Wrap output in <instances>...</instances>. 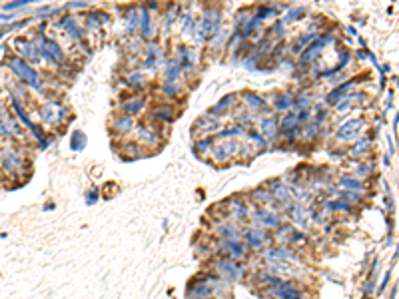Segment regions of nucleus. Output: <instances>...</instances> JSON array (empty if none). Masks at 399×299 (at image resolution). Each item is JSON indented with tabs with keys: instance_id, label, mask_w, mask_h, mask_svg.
<instances>
[{
	"instance_id": "f257e3e1",
	"label": "nucleus",
	"mask_w": 399,
	"mask_h": 299,
	"mask_svg": "<svg viewBox=\"0 0 399 299\" xmlns=\"http://www.w3.org/2000/svg\"><path fill=\"white\" fill-rule=\"evenodd\" d=\"M218 277L213 275H204L202 279H198L196 283L190 285L188 289V299H210L212 295H216V285H218Z\"/></svg>"
},
{
	"instance_id": "f03ea898",
	"label": "nucleus",
	"mask_w": 399,
	"mask_h": 299,
	"mask_svg": "<svg viewBox=\"0 0 399 299\" xmlns=\"http://www.w3.org/2000/svg\"><path fill=\"white\" fill-rule=\"evenodd\" d=\"M8 64H10L12 72H14V74H18V78H20L22 82H26V84H30V86H34V88H40L36 70H34L32 66H28L24 58L12 56V58H8Z\"/></svg>"
},
{
	"instance_id": "7ed1b4c3",
	"label": "nucleus",
	"mask_w": 399,
	"mask_h": 299,
	"mask_svg": "<svg viewBox=\"0 0 399 299\" xmlns=\"http://www.w3.org/2000/svg\"><path fill=\"white\" fill-rule=\"evenodd\" d=\"M218 24H220V12L213 8H208L198 24V38L204 40V38H210L212 34H216Z\"/></svg>"
},
{
	"instance_id": "20e7f679",
	"label": "nucleus",
	"mask_w": 399,
	"mask_h": 299,
	"mask_svg": "<svg viewBox=\"0 0 399 299\" xmlns=\"http://www.w3.org/2000/svg\"><path fill=\"white\" fill-rule=\"evenodd\" d=\"M213 267H216L224 277H228V279H232V281L241 279V277H243V272H245L243 265H241L239 261L230 259V257H222V259H218V261H213Z\"/></svg>"
},
{
	"instance_id": "39448f33",
	"label": "nucleus",
	"mask_w": 399,
	"mask_h": 299,
	"mask_svg": "<svg viewBox=\"0 0 399 299\" xmlns=\"http://www.w3.org/2000/svg\"><path fill=\"white\" fill-rule=\"evenodd\" d=\"M239 148L241 144L238 140H228V142H222L218 146L212 148V160L216 162H228L232 160V156H238L239 154Z\"/></svg>"
},
{
	"instance_id": "423d86ee",
	"label": "nucleus",
	"mask_w": 399,
	"mask_h": 299,
	"mask_svg": "<svg viewBox=\"0 0 399 299\" xmlns=\"http://www.w3.org/2000/svg\"><path fill=\"white\" fill-rule=\"evenodd\" d=\"M40 118L44 120V122H48L50 126L60 124L66 118V108L62 104H58V102H48V104H44L40 108Z\"/></svg>"
},
{
	"instance_id": "0eeeda50",
	"label": "nucleus",
	"mask_w": 399,
	"mask_h": 299,
	"mask_svg": "<svg viewBox=\"0 0 399 299\" xmlns=\"http://www.w3.org/2000/svg\"><path fill=\"white\" fill-rule=\"evenodd\" d=\"M327 42H331V36H325V34L319 36V38H316V40H312V44H310V46H305V50H303V54H301L299 66L308 64V62H314V60L321 54V48H323Z\"/></svg>"
},
{
	"instance_id": "6e6552de",
	"label": "nucleus",
	"mask_w": 399,
	"mask_h": 299,
	"mask_svg": "<svg viewBox=\"0 0 399 299\" xmlns=\"http://www.w3.org/2000/svg\"><path fill=\"white\" fill-rule=\"evenodd\" d=\"M40 54L44 58H48L52 64H62L64 62V52L60 50V46L50 40V38H42V46H40Z\"/></svg>"
},
{
	"instance_id": "1a4fd4ad",
	"label": "nucleus",
	"mask_w": 399,
	"mask_h": 299,
	"mask_svg": "<svg viewBox=\"0 0 399 299\" xmlns=\"http://www.w3.org/2000/svg\"><path fill=\"white\" fill-rule=\"evenodd\" d=\"M361 126H363L361 120H349V122H346L344 126H340V130L335 132V138L340 142L353 140V138H357L361 134Z\"/></svg>"
},
{
	"instance_id": "9d476101",
	"label": "nucleus",
	"mask_w": 399,
	"mask_h": 299,
	"mask_svg": "<svg viewBox=\"0 0 399 299\" xmlns=\"http://www.w3.org/2000/svg\"><path fill=\"white\" fill-rule=\"evenodd\" d=\"M271 198H273V201H275V207H288L290 203H292V192L284 186V184H280V182H271Z\"/></svg>"
},
{
	"instance_id": "9b49d317",
	"label": "nucleus",
	"mask_w": 399,
	"mask_h": 299,
	"mask_svg": "<svg viewBox=\"0 0 399 299\" xmlns=\"http://www.w3.org/2000/svg\"><path fill=\"white\" fill-rule=\"evenodd\" d=\"M138 140L144 146H160L164 136L160 134V130L152 128V126H138Z\"/></svg>"
},
{
	"instance_id": "f8f14e48",
	"label": "nucleus",
	"mask_w": 399,
	"mask_h": 299,
	"mask_svg": "<svg viewBox=\"0 0 399 299\" xmlns=\"http://www.w3.org/2000/svg\"><path fill=\"white\" fill-rule=\"evenodd\" d=\"M245 244H241V242H238V239H222V251L226 253V257H230V259H243V255H245Z\"/></svg>"
},
{
	"instance_id": "ddd939ff",
	"label": "nucleus",
	"mask_w": 399,
	"mask_h": 299,
	"mask_svg": "<svg viewBox=\"0 0 399 299\" xmlns=\"http://www.w3.org/2000/svg\"><path fill=\"white\" fill-rule=\"evenodd\" d=\"M243 237H245V244H248L250 248H264V244L267 242V233L262 229V227H248L243 231Z\"/></svg>"
},
{
	"instance_id": "4468645a",
	"label": "nucleus",
	"mask_w": 399,
	"mask_h": 299,
	"mask_svg": "<svg viewBox=\"0 0 399 299\" xmlns=\"http://www.w3.org/2000/svg\"><path fill=\"white\" fill-rule=\"evenodd\" d=\"M269 291H271V295H275L278 299H301V291H299L295 285L284 283V281H282L280 285L271 287Z\"/></svg>"
},
{
	"instance_id": "2eb2a0df",
	"label": "nucleus",
	"mask_w": 399,
	"mask_h": 299,
	"mask_svg": "<svg viewBox=\"0 0 399 299\" xmlns=\"http://www.w3.org/2000/svg\"><path fill=\"white\" fill-rule=\"evenodd\" d=\"M16 48H18V52H20V56H24V58H28V60H32V62H38L40 60V48L34 44V42H30V40H16Z\"/></svg>"
},
{
	"instance_id": "dca6fc26",
	"label": "nucleus",
	"mask_w": 399,
	"mask_h": 299,
	"mask_svg": "<svg viewBox=\"0 0 399 299\" xmlns=\"http://www.w3.org/2000/svg\"><path fill=\"white\" fill-rule=\"evenodd\" d=\"M176 62H178L180 70H192L196 66V52L192 48H180Z\"/></svg>"
},
{
	"instance_id": "f3484780",
	"label": "nucleus",
	"mask_w": 399,
	"mask_h": 299,
	"mask_svg": "<svg viewBox=\"0 0 399 299\" xmlns=\"http://www.w3.org/2000/svg\"><path fill=\"white\" fill-rule=\"evenodd\" d=\"M254 218H256V222H262L264 225L280 227V216L269 212V209H266V207H258L256 212H254Z\"/></svg>"
},
{
	"instance_id": "a211bd4d",
	"label": "nucleus",
	"mask_w": 399,
	"mask_h": 299,
	"mask_svg": "<svg viewBox=\"0 0 399 299\" xmlns=\"http://www.w3.org/2000/svg\"><path fill=\"white\" fill-rule=\"evenodd\" d=\"M218 128H220V124L213 116H204L202 120H198L194 124V132H200V134H213Z\"/></svg>"
},
{
	"instance_id": "6ab92c4d",
	"label": "nucleus",
	"mask_w": 399,
	"mask_h": 299,
	"mask_svg": "<svg viewBox=\"0 0 399 299\" xmlns=\"http://www.w3.org/2000/svg\"><path fill=\"white\" fill-rule=\"evenodd\" d=\"M2 164H4L6 172H10V174H16V172H20V170L24 168V160H22L16 152H6Z\"/></svg>"
},
{
	"instance_id": "aec40b11",
	"label": "nucleus",
	"mask_w": 399,
	"mask_h": 299,
	"mask_svg": "<svg viewBox=\"0 0 399 299\" xmlns=\"http://www.w3.org/2000/svg\"><path fill=\"white\" fill-rule=\"evenodd\" d=\"M288 207H290V216H292V218L295 220V224H299V225H303L305 222H308V218L312 216L310 209H305L301 203H290Z\"/></svg>"
},
{
	"instance_id": "412c9836",
	"label": "nucleus",
	"mask_w": 399,
	"mask_h": 299,
	"mask_svg": "<svg viewBox=\"0 0 399 299\" xmlns=\"http://www.w3.org/2000/svg\"><path fill=\"white\" fill-rule=\"evenodd\" d=\"M266 257L269 261H293L295 259V255L290 249H284V248H271V249H267Z\"/></svg>"
},
{
	"instance_id": "4be33fe9",
	"label": "nucleus",
	"mask_w": 399,
	"mask_h": 299,
	"mask_svg": "<svg viewBox=\"0 0 399 299\" xmlns=\"http://www.w3.org/2000/svg\"><path fill=\"white\" fill-rule=\"evenodd\" d=\"M150 120H160V122H172L174 120V110L168 106H156L150 110Z\"/></svg>"
},
{
	"instance_id": "5701e85b",
	"label": "nucleus",
	"mask_w": 399,
	"mask_h": 299,
	"mask_svg": "<svg viewBox=\"0 0 399 299\" xmlns=\"http://www.w3.org/2000/svg\"><path fill=\"white\" fill-rule=\"evenodd\" d=\"M269 272L273 275H293V265L292 263H286V261H269Z\"/></svg>"
},
{
	"instance_id": "b1692460",
	"label": "nucleus",
	"mask_w": 399,
	"mask_h": 299,
	"mask_svg": "<svg viewBox=\"0 0 399 299\" xmlns=\"http://www.w3.org/2000/svg\"><path fill=\"white\" fill-rule=\"evenodd\" d=\"M230 214L234 218H238V220H245V218H248V214H250V209H248V205H245L241 199H232L230 201Z\"/></svg>"
},
{
	"instance_id": "393cba45",
	"label": "nucleus",
	"mask_w": 399,
	"mask_h": 299,
	"mask_svg": "<svg viewBox=\"0 0 399 299\" xmlns=\"http://www.w3.org/2000/svg\"><path fill=\"white\" fill-rule=\"evenodd\" d=\"M275 130H278V122L275 118H264L262 120V126H260V136L266 140V138H273L275 136Z\"/></svg>"
},
{
	"instance_id": "a878e982",
	"label": "nucleus",
	"mask_w": 399,
	"mask_h": 299,
	"mask_svg": "<svg viewBox=\"0 0 399 299\" xmlns=\"http://www.w3.org/2000/svg\"><path fill=\"white\" fill-rule=\"evenodd\" d=\"M132 128H134V120H132V116L122 114L120 118L114 120V130L120 132V134H126V132H130Z\"/></svg>"
},
{
	"instance_id": "bb28decb",
	"label": "nucleus",
	"mask_w": 399,
	"mask_h": 299,
	"mask_svg": "<svg viewBox=\"0 0 399 299\" xmlns=\"http://www.w3.org/2000/svg\"><path fill=\"white\" fill-rule=\"evenodd\" d=\"M158 60H160V50H158V46H150V48H148V54H146V60H144V68H146V70L156 68Z\"/></svg>"
},
{
	"instance_id": "cd10ccee",
	"label": "nucleus",
	"mask_w": 399,
	"mask_h": 299,
	"mask_svg": "<svg viewBox=\"0 0 399 299\" xmlns=\"http://www.w3.org/2000/svg\"><path fill=\"white\" fill-rule=\"evenodd\" d=\"M340 186L342 188H346L347 192H359V190H363V184L359 182V179H355V177H349V175H344V177H340Z\"/></svg>"
},
{
	"instance_id": "c85d7f7f",
	"label": "nucleus",
	"mask_w": 399,
	"mask_h": 299,
	"mask_svg": "<svg viewBox=\"0 0 399 299\" xmlns=\"http://www.w3.org/2000/svg\"><path fill=\"white\" fill-rule=\"evenodd\" d=\"M122 154H124V158L126 160H136V158H142L144 156V152H142V150H140V146L138 144H124V152H122Z\"/></svg>"
},
{
	"instance_id": "c756f323",
	"label": "nucleus",
	"mask_w": 399,
	"mask_h": 299,
	"mask_svg": "<svg viewBox=\"0 0 399 299\" xmlns=\"http://www.w3.org/2000/svg\"><path fill=\"white\" fill-rule=\"evenodd\" d=\"M243 102L248 106H252V108H256V110H266V100L260 98L258 94H252V92L243 94Z\"/></svg>"
},
{
	"instance_id": "7c9ffc66",
	"label": "nucleus",
	"mask_w": 399,
	"mask_h": 299,
	"mask_svg": "<svg viewBox=\"0 0 399 299\" xmlns=\"http://www.w3.org/2000/svg\"><path fill=\"white\" fill-rule=\"evenodd\" d=\"M238 227L236 225H232V224H224V225H220L218 227V235L222 237V239H236L238 237Z\"/></svg>"
},
{
	"instance_id": "2f4dec72",
	"label": "nucleus",
	"mask_w": 399,
	"mask_h": 299,
	"mask_svg": "<svg viewBox=\"0 0 399 299\" xmlns=\"http://www.w3.org/2000/svg\"><path fill=\"white\" fill-rule=\"evenodd\" d=\"M232 104H234V96H226V98H222L216 106H213V108L210 110V114H212L213 118H216V114H224Z\"/></svg>"
},
{
	"instance_id": "473e14b6",
	"label": "nucleus",
	"mask_w": 399,
	"mask_h": 299,
	"mask_svg": "<svg viewBox=\"0 0 399 299\" xmlns=\"http://www.w3.org/2000/svg\"><path fill=\"white\" fill-rule=\"evenodd\" d=\"M142 106H144V100L142 98H134V100H130V102H126L124 106H122V110H124L126 116H132V114H138L142 110Z\"/></svg>"
},
{
	"instance_id": "72a5a7b5",
	"label": "nucleus",
	"mask_w": 399,
	"mask_h": 299,
	"mask_svg": "<svg viewBox=\"0 0 399 299\" xmlns=\"http://www.w3.org/2000/svg\"><path fill=\"white\" fill-rule=\"evenodd\" d=\"M60 24H62V26L68 30V34H70V36H74L76 40L82 36V32H80V28H78V24H76V20H74V18H64L62 22H60Z\"/></svg>"
},
{
	"instance_id": "f704fd0d",
	"label": "nucleus",
	"mask_w": 399,
	"mask_h": 299,
	"mask_svg": "<svg viewBox=\"0 0 399 299\" xmlns=\"http://www.w3.org/2000/svg\"><path fill=\"white\" fill-rule=\"evenodd\" d=\"M180 74V66L176 60H172V62L166 66V84H176V78Z\"/></svg>"
},
{
	"instance_id": "c9c22d12",
	"label": "nucleus",
	"mask_w": 399,
	"mask_h": 299,
	"mask_svg": "<svg viewBox=\"0 0 399 299\" xmlns=\"http://www.w3.org/2000/svg\"><path fill=\"white\" fill-rule=\"evenodd\" d=\"M293 100H295V98H293L290 92H286V94H282V96L275 98V108H278V110H288V108L293 106Z\"/></svg>"
},
{
	"instance_id": "e433bc0d",
	"label": "nucleus",
	"mask_w": 399,
	"mask_h": 299,
	"mask_svg": "<svg viewBox=\"0 0 399 299\" xmlns=\"http://www.w3.org/2000/svg\"><path fill=\"white\" fill-rule=\"evenodd\" d=\"M212 146H216V138H213V136H208V138L196 142V152H198V154H206L208 150H212Z\"/></svg>"
},
{
	"instance_id": "4c0bfd02",
	"label": "nucleus",
	"mask_w": 399,
	"mask_h": 299,
	"mask_svg": "<svg viewBox=\"0 0 399 299\" xmlns=\"http://www.w3.org/2000/svg\"><path fill=\"white\" fill-rule=\"evenodd\" d=\"M351 86H353V82H347L346 86H340V88L333 90V92L327 96V100H329V102H337V100H340V96H344V94L347 92V90H349Z\"/></svg>"
},
{
	"instance_id": "58836bf2",
	"label": "nucleus",
	"mask_w": 399,
	"mask_h": 299,
	"mask_svg": "<svg viewBox=\"0 0 399 299\" xmlns=\"http://www.w3.org/2000/svg\"><path fill=\"white\" fill-rule=\"evenodd\" d=\"M325 209H333V212H347V209H349V203L344 201V199L327 201V203H325Z\"/></svg>"
},
{
	"instance_id": "ea45409f",
	"label": "nucleus",
	"mask_w": 399,
	"mask_h": 299,
	"mask_svg": "<svg viewBox=\"0 0 399 299\" xmlns=\"http://www.w3.org/2000/svg\"><path fill=\"white\" fill-rule=\"evenodd\" d=\"M243 134H248V132L243 130V126H232V128L222 130L218 136H220V138H230V136H243Z\"/></svg>"
},
{
	"instance_id": "a19ab883",
	"label": "nucleus",
	"mask_w": 399,
	"mask_h": 299,
	"mask_svg": "<svg viewBox=\"0 0 399 299\" xmlns=\"http://www.w3.org/2000/svg\"><path fill=\"white\" fill-rule=\"evenodd\" d=\"M252 198H254L258 203H271V201H273V198H271V194H269L267 190H256Z\"/></svg>"
},
{
	"instance_id": "79ce46f5",
	"label": "nucleus",
	"mask_w": 399,
	"mask_h": 299,
	"mask_svg": "<svg viewBox=\"0 0 399 299\" xmlns=\"http://www.w3.org/2000/svg\"><path fill=\"white\" fill-rule=\"evenodd\" d=\"M104 20H106V14L94 12V14H90V16L86 18V24H88V26H100Z\"/></svg>"
},
{
	"instance_id": "37998d69",
	"label": "nucleus",
	"mask_w": 399,
	"mask_h": 299,
	"mask_svg": "<svg viewBox=\"0 0 399 299\" xmlns=\"http://www.w3.org/2000/svg\"><path fill=\"white\" fill-rule=\"evenodd\" d=\"M140 22H142V32H144L142 36L148 38L150 36V14H148V10H142V20Z\"/></svg>"
},
{
	"instance_id": "c03bdc74",
	"label": "nucleus",
	"mask_w": 399,
	"mask_h": 299,
	"mask_svg": "<svg viewBox=\"0 0 399 299\" xmlns=\"http://www.w3.org/2000/svg\"><path fill=\"white\" fill-rule=\"evenodd\" d=\"M126 20H128V32H134V30L140 26V18H138V12H136V10H132V14H130Z\"/></svg>"
},
{
	"instance_id": "a18cd8bd",
	"label": "nucleus",
	"mask_w": 399,
	"mask_h": 299,
	"mask_svg": "<svg viewBox=\"0 0 399 299\" xmlns=\"http://www.w3.org/2000/svg\"><path fill=\"white\" fill-rule=\"evenodd\" d=\"M367 148H370V140H361V142H357L355 148H353V156H361Z\"/></svg>"
},
{
	"instance_id": "49530a36",
	"label": "nucleus",
	"mask_w": 399,
	"mask_h": 299,
	"mask_svg": "<svg viewBox=\"0 0 399 299\" xmlns=\"http://www.w3.org/2000/svg\"><path fill=\"white\" fill-rule=\"evenodd\" d=\"M310 102H312V100H310V98H305V96H301V98H299V100H293V108H295V110H299V112H301V110H303V108H305V106H310Z\"/></svg>"
},
{
	"instance_id": "de8ad7c7",
	"label": "nucleus",
	"mask_w": 399,
	"mask_h": 299,
	"mask_svg": "<svg viewBox=\"0 0 399 299\" xmlns=\"http://www.w3.org/2000/svg\"><path fill=\"white\" fill-rule=\"evenodd\" d=\"M128 80H130L132 86H142V84H144V76H142V74H132Z\"/></svg>"
},
{
	"instance_id": "09e8293b",
	"label": "nucleus",
	"mask_w": 399,
	"mask_h": 299,
	"mask_svg": "<svg viewBox=\"0 0 399 299\" xmlns=\"http://www.w3.org/2000/svg\"><path fill=\"white\" fill-rule=\"evenodd\" d=\"M26 2H14V4H6L4 6V10H14V8H18V6H24Z\"/></svg>"
},
{
	"instance_id": "8fccbe9b",
	"label": "nucleus",
	"mask_w": 399,
	"mask_h": 299,
	"mask_svg": "<svg viewBox=\"0 0 399 299\" xmlns=\"http://www.w3.org/2000/svg\"><path fill=\"white\" fill-rule=\"evenodd\" d=\"M370 170H372L370 166H361V168H357V174H361V175H363V174H367Z\"/></svg>"
},
{
	"instance_id": "3c124183",
	"label": "nucleus",
	"mask_w": 399,
	"mask_h": 299,
	"mask_svg": "<svg viewBox=\"0 0 399 299\" xmlns=\"http://www.w3.org/2000/svg\"><path fill=\"white\" fill-rule=\"evenodd\" d=\"M0 114H2V102H0Z\"/></svg>"
}]
</instances>
